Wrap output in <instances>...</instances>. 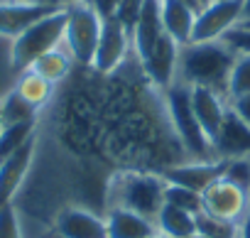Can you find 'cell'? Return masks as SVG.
<instances>
[{
	"mask_svg": "<svg viewBox=\"0 0 250 238\" xmlns=\"http://www.w3.org/2000/svg\"><path fill=\"white\" fill-rule=\"evenodd\" d=\"M27 121H40V110L32 108L15 88H10L3 96V123L15 126V123H27Z\"/></svg>",
	"mask_w": 250,
	"mask_h": 238,
	"instance_id": "cb8c5ba5",
	"label": "cell"
},
{
	"mask_svg": "<svg viewBox=\"0 0 250 238\" xmlns=\"http://www.w3.org/2000/svg\"><path fill=\"white\" fill-rule=\"evenodd\" d=\"M189 238H206V236H199V233H194V236H189Z\"/></svg>",
	"mask_w": 250,
	"mask_h": 238,
	"instance_id": "b9f144b4",
	"label": "cell"
},
{
	"mask_svg": "<svg viewBox=\"0 0 250 238\" xmlns=\"http://www.w3.org/2000/svg\"><path fill=\"white\" fill-rule=\"evenodd\" d=\"M52 238H108L105 216L81 204H66L52 218Z\"/></svg>",
	"mask_w": 250,
	"mask_h": 238,
	"instance_id": "30bf717a",
	"label": "cell"
},
{
	"mask_svg": "<svg viewBox=\"0 0 250 238\" xmlns=\"http://www.w3.org/2000/svg\"><path fill=\"white\" fill-rule=\"evenodd\" d=\"M165 189H167V179L162 177V172L113 170L105 187V211L128 209L145 218L157 221V214L165 206Z\"/></svg>",
	"mask_w": 250,
	"mask_h": 238,
	"instance_id": "7a4b0ae2",
	"label": "cell"
},
{
	"mask_svg": "<svg viewBox=\"0 0 250 238\" xmlns=\"http://www.w3.org/2000/svg\"><path fill=\"white\" fill-rule=\"evenodd\" d=\"M5 123H3V98H0V133H3Z\"/></svg>",
	"mask_w": 250,
	"mask_h": 238,
	"instance_id": "8d00e7d4",
	"label": "cell"
},
{
	"mask_svg": "<svg viewBox=\"0 0 250 238\" xmlns=\"http://www.w3.org/2000/svg\"><path fill=\"white\" fill-rule=\"evenodd\" d=\"M165 204H172L177 209H184L189 214H201V194L199 192H191L187 187H179V184H169L167 182V189H165Z\"/></svg>",
	"mask_w": 250,
	"mask_h": 238,
	"instance_id": "4316f807",
	"label": "cell"
},
{
	"mask_svg": "<svg viewBox=\"0 0 250 238\" xmlns=\"http://www.w3.org/2000/svg\"><path fill=\"white\" fill-rule=\"evenodd\" d=\"M165 35L162 27V0H145L140 20L133 30V52L140 59V64L150 57V52L155 49V44L160 42V37Z\"/></svg>",
	"mask_w": 250,
	"mask_h": 238,
	"instance_id": "e0dca14e",
	"label": "cell"
},
{
	"mask_svg": "<svg viewBox=\"0 0 250 238\" xmlns=\"http://www.w3.org/2000/svg\"><path fill=\"white\" fill-rule=\"evenodd\" d=\"M143 5H145V0H120L118 8H115V13H113V18L133 35V30H135V25H138V20H140Z\"/></svg>",
	"mask_w": 250,
	"mask_h": 238,
	"instance_id": "83f0119b",
	"label": "cell"
},
{
	"mask_svg": "<svg viewBox=\"0 0 250 238\" xmlns=\"http://www.w3.org/2000/svg\"><path fill=\"white\" fill-rule=\"evenodd\" d=\"M165 106H167L172 130H174L177 140L182 143L187 157L189 160H218L213 155L211 140L206 138V133L201 130L196 115H194L191 88L182 81H174L169 88H165Z\"/></svg>",
	"mask_w": 250,
	"mask_h": 238,
	"instance_id": "277c9868",
	"label": "cell"
},
{
	"mask_svg": "<svg viewBox=\"0 0 250 238\" xmlns=\"http://www.w3.org/2000/svg\"><path fill=\"white\" fill-rule=\"evenodd\" d=\"M208 3H213V0H201V5H208Z\"/></svg>",
	"mask_w": 250,
	"mask_h": 238,
	"instance_id": "60d3db41",
	"label": "cell"
},
{
	"mask_svg": "<svg viewBox=\"0 0 250 238\" xmlns=\"http://www.w3.org/2000/svg\"><path fill=\"white\" fill-rule=\"evenodd\" d=\"M59 8H47L32 0H0V37L15 40L20 32H25L32 22L49 15Z\"/></svg>",
	"mask_w": 250,
	"mask_h": 238,
	"instance_id": "9a60e30c",
	"label": "cell"
},
{
	"mask_svg": "<svg viewBox=\"0 0 250 238\" xmlns=\"http://www.w3.org/2000/svg\"><path fill=\"white\" fill-rule=\"evenodd\" d=\"M118 3H120V0H91V5L98 10V15H101V18H113V13H115Z\"/></svg>",
	"mask_w": 250,
	"mask_h": 238,
	"instance_id": "d6a6232c",
	"label": "cell"
},
{
	"mask_svg": "<svg viewBox=\"0 0 250 238\" xmlns=\"http://www.w3.org/2000/svg\"><path fill=\"white\" fill-rule=\"evenodd\" d=\"M238 52L226 40L213 42H189L179 52L177 81L187 86H204L226 96L228 76Z\"/></svg>",
	"mask_w": 250,
	"mask_h": 238,
	"instance_id": "3957f363",
	"label": "cell"
},
{
	"mask_svg": "<svg viewBox=\"0 0 250 238\" xmlns=\"http://www.w3.org/2000/svg\"><path fill=\"white\" fill-rule=\"evenodd\" d=\"M30 69L37 71L40 76H44L47 81H52L54 86H62V84L74 74L76 62H74V57L69 54V49H66L64 44H59V47H54L52 52L42 54Z\"/></svg>",
	"mask_w": 250,
	"mask_h": 238,
	"instance_id": "44dd1931",
	"label": "cell"
},
{
	"mask_svg": "<svg viewBox=\"0 0 250 238\" xmlns=\"http://www.w3.org/2000/svg\"><path fill=\"white\" fill-rule=\"evenodd\" d=\"M223 170H226V160H184L179 165L167 167L162 177L169 184H179L201 194L208 184L223 177Z\"/></svg>",
	"mask_w": 250,
	"mask_h": 238,
	"instance_id": "7c38bea8",
	"label": "cell"
},
{
	"mask_svg": "<svg viewBox=\"0 0 250 238\" xmlns=\"http://www.w3.org/2000/svg\"><path fill=\"white\" fill-rule=\"evenodd\" d=\"M228 106H230V110L240 118V121H245V123L250 126V93L238 96V98H230Z\"/></svg>",
	"mask_w": 250,
	"mask_h": 238,
	"instance_id": "1f68e13d",
	"label": "cell"
},
{
	"mask_svg": "<svg viewBox=\"0 0 250 238\" xmlns=\"http://www.w3.org/2000/svg\"><path fill=\"white\" fill-rule=\"evenodd\" d=\"M66 30V8L52 10L49 15L32 22L25 32H20L15 40H10V69L13 74H22L30 69L42 54L52 52L64 42Z\"/></svg>",
	"mask_w": 250,
	"mask_h": 238,
	"instance_id": "5b68a950",
	"label": "cell"
},
{
	"mask_svg": "<svg viewBox=\"0 0 250 238\" xmlns=\"http://www.w3.org/2000/svg\"><path fill=\"white\" fill-rule=\"evenodd\" d=\"M189 88H191V108H194L196 121H199L201 130L206 133V138L213 140L226 113H228V98L223 93L204 88V86H189Z\"/></svg>",
	"mask_w": 250,
	"mask_h": 238,
	"instance_id": "2e32d148",
	"label": "cell"
},
{
	"mask_svg": "<svg viewBox=\"0 0 250 238\" xmlns=\"http://www.w3.org/2000/svg\"><path fill=\"white\" fill-rule=\"evenodd\" d=\"M0 238H22V223L15 204L0 206Z\"/></svg>",
	"mask_w": 250,
	"mask_h": 238,
	"instance_id": "f1b7e54d",
	"label": "cell"
},
{
	"mask_svg": "<svg viewBox=\"0 0 250 238\" xmlns=\"http://www.w3.org/2000/svg\"><path fill=\"white\" fill-rule=\"evenodd\" d=\"M155 223H157V231L167 238H189L196 233V216L184 209H177L172 204L162 206Z\"/></svg>",
	"mask_w": 250,
	"mask_h": 238,
	"instance_id": "7402d4cb",
	"label": "cell"
},
{
	"mask_svg": "<svg viewBox=\"0 0 250 238\" xmlns=\"http://www.w3.org/2000/svg\"><path fill=\"white\" fill-rule=\"evenodd\" d=\"M248 216H250V192H248Z\"/></svg>",
	"mask_w": 250,
	"mask_h": 238,
	"instance_id": "ab89813d",
	"label": "cell"
},
{
	"mask_svg": "<svg viewBox=\"0 0 250 238\" xmlns=\"http://www.w3.org/2000/svg\"><path fill=\"white\" fill-rule=\"evenodd\" d=\"M103 18L98 10L86 3V0H76L66 8V30H64V47L74 57L76 66H91L93 54L98 47Z\"/></svg>",
	"mask_w": 250,
	"mask_h": 238,
	"instance_id": "8992f818",
	"label": "cell"
},
{
	"mask_svg": "<svg viewBox=\"0 0 250 238\" xmlns=\"http://www.w3.org/2000/svg\"><path fill=\"white\" fill-rule=\"evenodd\" d=\"M240 22H250V0H243V20Z\"/></svg>",
	"mask_w": 250,
	"mask_h": 238,
	"instance_id": "d590c367",
	"label": "cell"
},
{
	"mask_svg": "<svg viewBox=\"0 0 250 238\" xmlns=\"http://www.w3.org/2000/svg\"><path fill=\"white\" fill-rule=\"evenodd\" d=\"M201 211L230 223H240L248 216V189L218 177L201 192Z\"/></svg>",
	"mask_w": 250,
	"mask_h": 238,
	"instance_id": "ba28073f",
	"label": "cell"
},
{
	"mask_svg": "<svg viewBox=\"0 0 250 238\" xmlns=\"http://www.w3.org/2000/svg\"><path fill=\"white\" fill-rule=\"evenodd\" d=\"M147 238H167V236H162V233L157 231V233H152V236H147Z\"/></svg>",
	"mask_w": 250,
	"mask_h": 238,
	"instance_id": "74e56055",
	"label": "cell"
},
{
	"mask_svg": "<svg viewBox=\"0 0 250 238\" xmlns=\"http://www.w3.org/2000/svg\"><path fill=\"white\" fill-rule=\"evenodd\" d=\"M213 155L218 160H238V157H250V126L230 110L223 118V123L211 140Z\"/></svg>",
	"mask_w": 250,
	"mask_h": 238,
	"instance_id": "5bb4252c",
	"label": "cell"
},
{
	"mask_svg": "<svg viewBox=\"0 0 250 238\" xmlns=\"http://www.w3.org/2000/svg\"><path fill=\"white\" fill-rule=\"evenodd\" d=\"M108 238H147L157 233V223L128 209H108L105 214Z\"/></svg>",
	"mask_w": 250,
	"mask_h": 238,
	"instance_id": "ac0fdd59",
	"label": "cell"
},
{
	"mask_svg": "<svg viewBox=\"0 0 250 238\" xmlns=\"http://www.w3.org/2000/svg\"><path fill=\"white\" fill-rule=\"evenodd\" d=\"M235 52H248L250 54V30H243V27H233L226 37H223Z\"/></svg>",
	"mask_w": 250,
	"mask_h": 238,
	"instance_id": "4dcf8cb0",
	"label": "cell"
},
{
	"mask_svg": "<svg viewBox=\"0 0 250 238\" xmlns=\"http://www.w3.org/2000/svg\"><path fill=\"white\" fill-rule=\"evenodd\" d=\"M37 145H40V138L35 135L18 152H13L8 160L0 162V206L13 204L15 194L25 184V179L35 165V157H37Z\"/></svg>",
	"mask_w": 250,
	"mask_h": 238,
	"instance_id": "8fae6325",
	"label": "cell"
},
{
	"mask_svg": "<svg viewBox=\"0 0 250 238\" xmlns=\"http://www.w3.org/2000/svg\"><path fill=\"white\" fill-rule=\"evenodd\" d=\"M40 121H27V123H15V126H5L0 133V162L8 160L13 152H18L30 138L37 135Z\"/></svg>",
	"mask_w": 250,
	"mask_h": 238,
	"instance_id": "603a6c76",
	"label": "cell"
},
{
	"mask_svg": "<svg viewBox=\"0 0 250 238\" xmlns=\"http://www.w3.org/2000/svg\"><path fill=\"white\" fill-rule=\"evenodd\" d=\"M196 13L187 8L182 0H162V27L165 35H169L177 44H189L191 42V30H194Z\"/></svg>",
	"mask_w": 250,
	"mask_h": 238,
	"instance_id": "d6986e66",
	"label": "cell"
},
{
	"mask_svg": "<svg viewBox=\"0 0 250 238\" xmlns=\"http://www.w3.org/2000/svg\"><path fill=\"white\" fill-rule=\"evenodd\" d=\"M179 52H182V44H177L169 35H162L155 49L150 52V57L143 62V71L155 88L165 91L177 81Z\"/></svg>",
	"mask_w": 250,
	"mask_h": 238,
	"instance_id": "4fadbf2b",
	"label": "cell"
},
{
	"mask_svg": "<svg viewBox=\"0 0 250 238\" xmlns=\"http://www.w3.org/2000/svg\"><path fill=\"white\" fill-rule=\"evenodd\" d=\"M130 54H133V35L115 18H103V27H101V37H98V47H96L91 69L108 76Z\"/></svg>",
	"mask_w": 250,
	"mask_h": 238,
	"instance_id": "9c48e42d",
	"label": "cell"
},
{
	"mask_svg": "<svg viewBox=\"0 0 250 238\" xmlns=\"http://www.w3.org/2000/svg\"><path fill=\"white\" fill-rule=\"evenodd\" d=\"M238 238H250V216H245L240 221V236Z\"/></svg>",
	"mask_w": 250,
	"mask_h": 238,
	"instance_id": "e575fe53",
	"label": "cell"
},
{
	"mask_svg": "<svg viewBox=\"0 0 250 238\" xmlns=\"http://www.w3.org/2000/svg\"><path fill=\"white\" fill-rule=\"evenodd\" d=\"M243 20V0H213L204 5L194 20L191 42L223 40Z\"/></svg>",
	"mask_w": 250,
	"mask_h": 238,
	"instance_id": "52a82bcc",
	"label": "cell"
},
{
	"mask_svg": "<svg viewBox=\"0 0 250 238\" xmlns=\"http://www.w3.org/2000/svg\"><path fill=\"white\" fill-rule=\"evenodd\" d=\"M13 88H15L32 108H37L40 113H42L44 108H49L52 101H54V96H57V86H54L52 81H47L44 76H40L37 71H32V69H25L22 74H18Z\"/></svg>",
	"mask_w": 250,
	"mask_h": 238,
	"instance_id": "ffe728a7",
	"label": "cell"
},
{
	"mask_svg": "<svg viewBox=\"0 0 250 238\" xmlns=\"http://www.w3.org/2000/svg\"><path fill=\"white\" fill-rule=\"evenodd\" d=\"M238 27H243V30H250V22H240Z\"/></svg>",
	"mask_w": 250,
	"mask_h": 238,
	"instance_id": "f35d334b",
	"label": "cell"
},
{
	"mask_svg": "<svg viewBox=\"0 0 250 238\" xmlns=\"http://www.w3.org/2000/svg\"><path fill=\"white\" fill-rule=\"evenodd\" d=\"M196 233L206 238H238L240 223H230L223 218H216L211 214H196Z\"/></svg>",
	"mask_w": 250,
	"mask_h": 238,
	"instance_id": "484cf974",
	"label": "cell"
},
{
	"mask_svg": "<svg viewBox=\"0 0 250 238\" xmlns=\"http://www.w3.org/2000/svg\"><path fill=\"white\" fill-rule=\"evenodd\" d=\"M49 108L54 140L66 157L103 160V74L91 66H76L74 74L57 86V96Z\"/></svg>",
	"mask_w": 250,
	"mask_h": 238,
	"instance_id": "6da1fadb",
	"label": "cell"
},
{
	"mask_svg": "<svg viewBox=\"0 0 250 238\" xmlns=\"http://www.w3.org/2000/svg\"><path fill=\"white\" fill-rule=\"evenodd\" d=\"M250 93V54L248 52H238L230 76H228V88H226V98H238Z\"/></svg>",
	"mask_w": 250,
	"mask_h": 238,
	"instance_id": "d4e9b609",
	"label": "cell"
},
{
	"mask_svg": "<svg viewBox=\"0 0 250 238\" xmlns=\"http://www.w3.org/2000/svg\"><path fill=\"white\" fill-rule=\"evenodd\" d=\"M223 177L235 182L238 187L250 192V157H238V160H226Z\"/></svg>",
	"mask_w": 250,
	"mask_h": 238,
	"instance_id": "f546056e",
	"label": "cell"
},
{
	"mask_svg": "<svg viewBox=\"0 0 250 238\" xmlns=\"http://www.w3.org/2000/svg\"><path fill=\"white\" fill-rule=\"evenodd\" d=\"M32 3H40V5H47V8H69L76 0H32Z\"/></svg>",
	"mask_w": 250,
	"mask_h": 238,
	"instance_id": "836d02e7",
	"label": "cell"
}]
</instances>
